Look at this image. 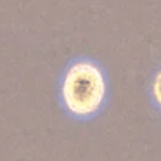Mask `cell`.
<instances>
[{"label":"cell","mask_w":161,"mask_h":161,"mask_svg":"<svg viewBox=\"0 0 161 161\" xmlns=\"http://www.w3.org/2000/svg\"><path fill=\"white\" fill-rule=\"evenodd\" d=\"M108 95V80L97 63L80 59L69 64L61 83V97L75 116H92L101 109Z\"/></svg>","instance_id":"obj_1"},{"label":"cell","mask_w":161,"mask_h":161,"mask_svg":"<svg viewBox=\"0 0 161 161\" xmlns=\"http://www.w3.org/2000/svg\"><path fill=\"white\" fill-rule=\"evenodd\" d=\"M153 97L161 108V71H158L153 80Z\"/></svg>","instance_id":"obj_2"}]
</instances>
